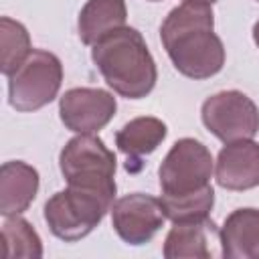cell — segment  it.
I'll return each mask as SVG.
<instances>
[{
    "mask_svg": "<svg viewBox=\"0 0 259 259\" xmlns=\"http://www.w3.org/2000/svg\"><path fill=\"white\" fill-rule=\"evenodd\" d=\"M162 45L178 73L190 79H208L225 65L223 40L214 34L210 4L184 0L172 8L160 26Z\"/></svg>",
    "mask_w": 259,
    "mask_h": 259,
    "instance_id": "obj_1",
    "label": "cell"
},
{
    "mask_svg": "<svg viewBox=\"0 0 259 259\" xmlns=\"http://www.w3.org/2000/svg\"><path fill=\"white\" fill-rule=\"evenodd\" d=\"M91 59L105 83L121 97L142 99L156 85V63L144 36L132 26H123L93 45Z\"/></svg>",
    "mask_w": 259,
    "mask_h": 259,
    "instance_id": "obj_2",
    "label": "cell"
},
{
    "mask_svg": "<svg viewBox=\"0 0 259 259\" xmlns=\"http://www.w3.org/2000/svg\"><path fill=\"white\" fill-rule=\"evenodd\" d=\"M111 194L69 184L47 200L45 221L57 239L75 243L87 237L103 221L105 212L111 210Z\"/></svg>",
    "mask_w": 259,
    "mask_h": 259,
    "instance_id": "obj_3",
    "label": "cell"
},
{
    "mask_svg": "<svg viewBox=\"0 0 259 259\" xmlns=\"http://www.w3.org/2000/svg\"><path fill=\"white\" fill-rule=\"evenodd\" d=\"M59 166L67 184L115 196V156L95 134H79L69 140L61 150Z\"/></svg>",
    "mask_w": 259,
    "mask_h": 259,
    "instance_id": "obj_4",
    "label": "cell"
},
{
    "mask_svg": "<svg viewBox=\"0 0 259 259\" xmlns=\"http://www.w3.org/2000/svg\"><path fill=\"white\" fill-rule=\"evenodd\" d=\"M63 83V65L57 55L32 49L22 65L8 75V101L16 111H36L49 105Z\"/></svg>",
    "mask_w": 259,
    "mask_h": 259,
    "instance_id": "obj_5",
    "label": "cell"
},
{
    "mask_svg": "<svg viewBox=\"0 0 259 259\" xmlns=\"http://www.w3.org/2000/svg\"><path fill=\"white\" fill-rule=\"evenodd\" d=\"M214 164L208 148L194 140H178L158 168L160 188L164 196H180L202 190L210 184Z\"/></svg>",
    "mask_w": 259,
    "mask_h": 259,
    "instance_id": "obj_6",
    "label": "cell"
},
{
    "mask_svg": "<svg viewBox=\"0 0 259 259\" xmlns=\"http://www.w3.org/2000/svg\"><path fill=\"white\" fill-rule=\"evenodd\" d=\"M204 127L223 144L239 140H253L259 132V109L251 97L241 91H219L204 99L202 109Z\"/></svg>",
    "mask_w": 259,
    "mask_h": 259,
    "instance_id": "obj_7",
    "label": "cell"
},
{
    "mask_svg": "<svg viewBox=\"0 0 259 259\" xmlns=\"http://www.w3.org/2000/svg\"><path fill=\"white\" fill-rule=\"evenodd\" d=\"M166 212L160 198L132 192L111 204V225L127 245H144L162 229Z\"/></svg>",
    "mask_w": 259,
    "mask_h": 259,
    "instance_id": "obj_8",
    "label": "cell"
},
{
    "mask_svg": "<svg viewBox=\"0 0 259 259\" xmlns=\"http://www.w3.org/2000/svg\"><path fill=\"white\" fill-rule=\"evenodd\" d=\"M115 97L97 87H73L59 101V115L67 130L75 134H95L115 115Z\"/></svg>",
    "mask_w": 259,
    "mask_h": 259,
    "instance_id": "obj_9",
    "label": "cell"
},
{
    "mask_svg": "<svg viewBox=\"0 0 259 259\" xmlns=\"http://www.w3.org/2000/svg\"><path fill=\"white\" fill-rule=\"evenodd\" d=\"M217 184L227 190H249L259 186V144L239 140L225 144L214 166Z\"/></svg>",
    "mask_w": 259,
    "mask_h": 259,
    "instance_id": "obj_10",
    "label": "cell"
},
{
    "mask_svg": "<svg viewBox=\"0 0 259 259\" xmlns=\"http://www.w3.org/2000/svg\"><path fill=\"white\" fill-rule=\"evenodd\" d=\"M219 241L227 259H259V208L233 210L219 231Z\"/></svg>",
    "mask_w": 259,
    "mask_h": 259,
    "instance_id": "obj_11",
    "label": "cell"
},
{
    "mask_svg": "<svg viewBox=\"0 0 259 259\" xmlns=\"http://www.w3.org/2000/svg\"><path fill=\"white\" fill-rule=\"evenodd\" d=\"M38 192V172L20 160L4 162L0 168V212L4 217L24 212Z\"/></svg>",
    "mask_w": 259,
    "mask_h": 259,
    "instance_id": "obj_12",
    "label": "cell"
},
{
    "mask_svg": "<svg viewBox=\"0 0 259 259\" xmlns=\"http://www.w3.org/2000/svg\"><path fill=\"white\" fill-rule=\"evenodd\" d=\"M125 0H87L79 12L77 30L83 45H97L107 34L125 26Z\"/></svg>",
    "mask_w": 259,
    "mask_h": 259,
    "instance_id": "obj_13",
    "label": "cell"
},
{
    "mask_svg": "<svg viewBox=\"0 0 259 259\" xmlns=\"http://www.w3.org/2000/svg\"><path fill=\"white\" fill-rule=\"evenodd\" d=\"M214 229L210 219L174 223L164 241L166 259H208L212 253L208 249V231Z\"/></svg>",
    "mask_w": 259,
    "mask_h": 259,
    "instance_id": "obj_14",
    "label": "cell"
},
{
    "mask_svg": "<svg viewBox=\"0 0 259 259\" xmlns=\"http://www.w3.org/2000/svg\"><path fill=\"white\" fill-rule=\"evenodd\" d=\"M168 127L158 117H136L115 134V146L127 156V164L152 154L166 138Z\"/></svg>",
    "mask_w": 259,
    "mask_h": 259,
    "instance_id": "obj_15",
    "label": "cell"
},
{
    "mask_svg": "<svg viewBox=\"0 0 259 259\" xmlns=\"http://www.w3.org/2000/svg\"><path fill=\"white\" fill-rule=\"evenodd\" d=\"M2 257L4 259H38L42 257V243L28 221L18 214L6 217L2 225Z\"/></svg>",
    "mask_w": 259,
    "mask_h": 259,
    "instance_id": "obj_16",
    "label": "cell"
},
{
    "mask_svg": "<svg viewBox=\"0 0 259 259\" xmlns=\"http://www.w3.org/2000/svg\"><path fill=\"white\" fill-rule=\"evenodd\" d=\"M30 51H32L30 36L26 28L8 16H2L0 18V71L8 77L22 65V61L30 55Z\"/></svg>",
    "mask_w": 259,
    "mask_h": 259,
    "instance_id": "obj_17",
    "label": "cell"
},
{
    "mask_svg": "<svg viewBox=\"0 0 259 259\" xmlns=\"http://www.w3.org/2000/svg\"><path fill=\"white\" fill-rule=\"evenodd\" d=\"M162 206L166 212V219L172 223H188V221H204L208 219L212 204H214V190L208 184L202 190L180 194V196H164L162 194Z\"/></svg>",
    "mask_w": 259,
    "mask_h": 259,
    "instance_id": "obj_18",
    "label": "cell"
},
{
    "mask_svg": "<svg viewBox=\"0 0 259 259\" xmlns=\"http://www.w3.org/2000/svg\"><path fill=\"white\" fill-rule=\"evenodd\" d=\"M253 40H255V45L259 47V20H257L255 26H253Z\"/></svg>",
    "mask_w": 259,
    "mask_h": 259,
    "instance_id": "obj_19",
    "label": "cell"
},
{
    "mask_svg": "<svg viewBox=\"0 0 259 259\" xmlns=\"http://www.w3.org/2000/svg\"><path fill=\"white\" fill-rule=\"evenodd\" d=\"M196 2H206V4H212V2H217V0H196Z\"/></svg>",
    "mask_w": 259,
    "mask_h": 259,
    "instance_id": "obj_20",
    "label": "cell"
},
{
    "mask_svg": "<svg viewBox=\"0 0 259 259\" xmlns=\"http://www.w3.org/2000/svg\"><path fill=\"white\" fill-rule=\"evenodd\" d=\"M150 2H158V0H150Z\"/></svg>",
    "mask_w": 259,
    "mask_h": 259,
    "instance_id": "obj_21",
    "label": "cell"
}]
</instances>
